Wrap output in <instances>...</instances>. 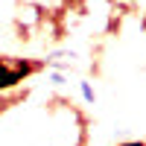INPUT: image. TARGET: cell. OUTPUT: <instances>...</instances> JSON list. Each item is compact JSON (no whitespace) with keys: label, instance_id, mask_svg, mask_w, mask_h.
Listing matches in <instances>:
<instances>
[{"label":"cell","instance_id":"6da1fadb","mask_svg":"<svg viewBox=\"0 0 146 146\" xmlns=\"http://www.w3.org/2000/svg\"><path fill=\"white\" fill-rule=\"evenodd\" d=\"M123 146H143V143H123Z\"/></svg>","mask_w":146,"mask_h":146}]
</instances>
